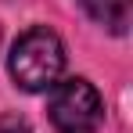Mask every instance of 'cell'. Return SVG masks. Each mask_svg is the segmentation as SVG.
Returning <instances> with one entry per match:
<instances>
[{
  "label": "cell",
  "mask_w": 133,
  "mask_h": 133,
  "mask_svg": "<svg viewBox=\"0 0 133 133\" xmlns=\"http://www.w3.org/2000/svg\"><path fill=\"white\" fill-rule=\"evenodd\" d=\"M7 68H11V79H15L18 90L43 94L65 72V43L58 40L54 29L32 25V29H25L22 36L15 40L11 58H7Z\"/></svg>",
  "instance_id": "6da1fadb"
},
{
  "label": "cell",
  "mask_w": 133,
  "mask_h": 133,
  "mask_svg": "<svg viewBox=\"0 0 133 133\" xmlns=\"http://www.w3.org/2000/svg\"><path fill=\"white\" fill-rule=\"evenodd\" d=\"M47 115L58 133H97L101 119H104V104H101V94L94 90V83L72 76V79H61L50 87Z\"/></svg>",
  "instance_id": "7a4b0ae2"
},
{
  "label": "cell",
  "mask_w": 133,
  "mask_h": 133,
  "mask_svg": "<svg viewBox=\"0 0 133 133\" xmlns=\"http://www.w3.org/2000/svg\"><path fill=\"white\" fill-rule=\"evenodd\" d=\"M83 7L97 25H104L115 36H122L130 25V0H83Z\"/></svg>",
  "instance_id": "3957f363"
},
{
  "label": "cell",
  "mask_w": 133,
  "mask_h": 133,
  "mask_svg": "<svg viewBox=\"0 0 133 133\" xmlns=\"http://www.w3.org/2000/svg\"><path fill=\"white\" fill-rule=\"evenodd\" d=\"M0 133H32V126L25 122L22 115L7 111V115H0Z\"/></svg>",
  "instance_id": "277c9868"
}]
</instances>
